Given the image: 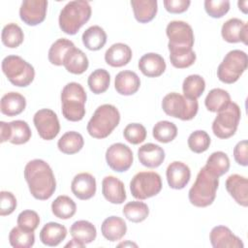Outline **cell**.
<instances>
[{
  "mask_svg": "<svg viewBox=\"0 0 248 248\" xmlns=\"http://www.w3.org/2000/svg\"><path fill=\"white\" fill-rule=\"evenodd\" d=\"M102 194L108 202L114 204L123 203L127 198L124 183L112 175H108L103 179Z\"/></svg>",
  "mask_w": 248,
  "mask_h": 248,
  "instance_id": "obj_21",
  "label": "cell"
},
{
  "mask_svg": "<svg viewBox=\"0 0 248 248\" xmlns=\"http://www.w3.org/2000/svg\"><path fill=\"white\" fill-rule=\"evenodd\" d=\"M166 67L164 58L158 53H146L139 60V69L145 77L148 78L160 77L165 72Z\"/></svg>",
  "mask_w": 248,
  "mask_h": 248,
  "instance_id": "obj_23",
  "label": "cell"
},
{
  "mask_svg": "<svg viewBox=\"0 0 248 248\" xmlns=\"http://www.w3.org/2000/svg\"><path fill=\"white\" fill-rule=\"evenodd\" d=\"M169 49H192L195 42L194 32L187 22L172 20L166 28Z\"/></svg>",
  "mask_w": 248,
  "mask_h": 248,
  "instance_id": "obj_11",
  "label": "cell"
},
{
  "mask_svg": "<svg viewBox=\"0 0 248 248\" xmlns=\"http://www.w3.org/2000/svg\"><path fill=\"white\" fill-rule=\"evenodd\" d=\"M96 179L88 172H80L75 175L71 183L73 194L79 200L91 199L96 193Z\"/></svg>",
  "mask_w": 248,
  "mask_h": 248,
  "instance_id": "obj_19",
  "label": "cell"
},
{
  "mask_svg": "<svg viewBox=\"0 0 248 248\" xmlns=\"http://www.w3.org/2000/svg\"><path fill=\"white\" fill-rule=\"evenodd\" d=\"M241 111L238 105L231 102L225 108L217 112L212 123L213 134L219 139H229L232 137L238 127Z\"/></svg>",
  "mask_w": 248,
  "mask_h": 248,
  "instance_id": "obj_9",
  "label": "cell"
},
{
  "mask_svg": "<svg viewBox=\"0 0 248 248\" xmlns=\"http://www.w3.org/2000/svg\"><path fill=\"white\" fill-rule=\"evenodd\" d=\"M248 66L246 52L240 49L229 51L217 69V77L220 81L232 84L238 80Z\"/></svg>",
  "mask_w": 248,
  "mask_h": 248,
  "instance_id": "obj_7",
  "label": "cell"
},
{
  "mask_svg": "<svg viewBox=\"0 0 248 248\" xmlns=\"http://www.w3.org/2000/svg\"><path fill=\"white\" fill-rule=\"evenodd\" d=\"M63 66L69 73L80 75L88 69L89 61L86 54L81 49L75 46L65 56Z\"/></svg>",
  "mask_w": 248,
  "mask_h": 248,
  "instance_id": "obj_29",
  "label": "cell"
},
{
  "mask_svg": "<svg viewBox=\"0 0 248 248\" xmlns=\"http://www.w3.org/2000/svg\"><path fill=\"white\" fill-rule=\"evenodd\" d=\"M1 40L3 45L7 47L16 48L22 44L24 40V34L22 29L16 23L11 22L3 27Z\"/></svg>",
  "mask_w": 248,
  "mask_h": 248,
  "instance_id": "obj_40",
  "label": "cell"
},
{
  "mask_svg": "<svg viewBox=\"0 0 248 248\" xmlns=\"http://www.w3.org/2000/svg\"><path fill=\"white\" fill-rule=\"evenodd\" d=\"M152 135L156 140L163 143H168L172 141L177 136V127L174 123L162 120L157 122L152 130Z\"/></svg>",
  "mask_w": 248,
  "mask_h": 248,
  "instance_id": "obj_42",
  "label": "cell"
},
{
  "mask_svg": "<svg viewBox=\"0 0 248 248\" xmlns=\"http://www.w3.org/2000/svg\"><path fill=\"white\" fill-rule=\"evenodd\" d=\"M51 211L59 219H70L77 211V204L70 197L61 195L52 202Z\"/></svg>",
  "mask_w": 248,
  "mask_h": 248,
  "instance_id": "obj_35",
  "label": "cell"
},
{
  "mask_svg": "<svg viewBox=\"0 0 248 248\" xmlns=\"http://www.w3.org/2000/svg\"><path fill=\"white\" fill-rule=\"evenodd\" d=\"M120 121L119 110L110 104H104L96 108L87 124L88 134L95 139H105L117 127Z\"/></svg>",
  "mask_w": 248,
  "mask_h": 248,
  "instance_id": "obj_5",
  "label": "cell"
},
{
  "mask_svg": "<svg viewBox=\"0 0 248 248\" xmlns=\"http://www.w3.org/2000/svg\"><path fill=\"white\" fill-rule=\"evenodd\" d=\"M70 233L74 239L84 245L94 241L97 236L95 226L86 220L76 221L70 228Z\"/></svg>",
  "mask_w": 248,
  "mask_h": 248,
  "instance_id": "obj_31",
  "label": "cell"
},
{
  "mask_svg": "<svg viewBox=\"0 0 248 248\" xmlns=\"http://www.w3.org/2000/svg\"><path fill=\"white\" fill-rule=\"evenodd\" d=\"M211 139L203 130H197L190 134L188 138V146L195 153H202L206 151L210 145Z\"/></svg>",
  "mask_w": 248,
  "mask_h": 248,
  "instance_id": "obj_45",
  "label": "cell"
},
{
  "mask_svg": "<svg viewBox=\"0 0 248 248\" xmlns=\"http://www.w3.org/2000/svg\"><path fill=\"white\" fill-rule=\"evenodd\" d=\"M75 47V45L72 41L61 38L56 40L48 50V60L52 65L62 66L64 63V58L67 53Z\"/></svg>",
  "mask_w": 248,
  "mask_h": 248,
  "instance_id": "obj_36",
  "label": "cell"
},
{
  "mask_svg": "<svg viewBox=\"0 0 248 248\" xmlns=\"http://www.w3.org/2000/svg\"><path fill=\"white\" fill-rule=\"evenodd\" d=\"M247 1H238L237 5L239 7V10H241L244 14H247Z\"/></svg>",
  "mask_w": 248,
  "mask_h": 248,
  "instance_id": "obj_53",
  "label": "cell"
},
{
  "mask_svg": "<svg viewBox=\"0 0 248 248\" xmlns=\"http://www.w3.org/2000/svg\"><path fill=\"white\" fill-rule=\"evenodd\" d=\"M140 86V79L139 76L129 70L119 72L114 79V87L117 93L124 96L135 94Z\"/></svg>",
  "mask_w": 248,
  "mask_h": 248,
  "instance_id": "obj_25",
  "label": "cell"
},
{
  "mask_svg": "<svg viewBox=\"0 0 248 248\" xmlns=\"http://www.w3.org/2000/svg\"><path fill=\"white\" fill-rule=\"evenodd\" d=\"M106 161L112 170L123 172L128 170L133 165V152L128 145L116 142L107 149Z\"/></svg>",
  "mask_w": 248,
  "mask_h": 248,
  "instance_id": "obj_13",
  "label": "cell"
},
{
  "mask_svg": "<svg viewBox=\"0 0 248 248\" xmlns=\"http://www.w3.org/2000/svg\"><path fill=\"white\" fill-rule=\"evenodd\" d=\"M2 71L15 86L26 87L35 78L34 67L18 55H8L2 60Z\"/></svg>",
  "mask_w": 248,
  "mask_h": 248,
  "instance_id": "obj_6",
  "label": "cell"
},
{
  "mask_svg": "<svg viewBox=\"0 0 248 248\" xmlns=\"http://www.w3.org/2000/svg\"><path fill=\"white\" fill-rule=\"evenodd\" d=\"M165 9L170 14H181L188 10L191 1L189 0H165Z\"/></svg>",
  "mask_w": 248,
  "mask_h": 248,
  "instance_id": "obj_51",
  "label": "cell"
},
{
  "mask_svg": "<svg viewBox=\"0 0 248 248\" xmlns=\"http://www.w3.org/2000/svg\"><path fill=\"white\" fill-rule=\"evenodd\" d=\"M16 207V199L13 193L1 191L0 193V215L6 216L12 214Z\"/></svg>",
  "mask_w": 248,
  "mask_h": 248,
  "instance_id": "obj_49",
  "label": "cell"
},
{
  "mask_svg": "<svg viewBox=\"0 0 248 248\" xmlns=\"http://www.w3.org/2000/svg\"><path fill=\"white\" fill-rule=\"evenodd\" d=\"M81 39L87 49L99 50L107 43V34L101 26L93 25L83 32Z\"/></svg>",
  "mask_w": 248,
  "mask_h": 248,
  "instance_id": "obj_32",
  "label": "cell"
},
{
  "mask_svg": "<svg viewBox=\"0 0 248 248\" xmlns=\"http://www.w3.org/2000/svg\"><path fill=\"white\" fill-rule=\"evenodd\" d=\"M221 35L228 43H239L247 45L248 24L240 18L232 17L228 19L221 28Z\"/></svg>",
  "mask_w": 248,
  "mask_h": 248,
  "instance_id": "obj_16",
  "label": "cell"
},
{
  "mask_svg": "<svg viewBox=\"0 0 248 248\" xmlns=\"http://www.w3.org/2000/svg\"><path fill=\"white\" fill-rule=\"evenodd\" d=\"M210 243L214 248H243L242 240L225 226L214 227L209 234Z\"/></svg>",
  "mask_w": 248,
  "mask_h": 248,
  "instance_id": "obj_17",
  "label": "cell"
},
{
  "mask_svg": "<svg viewBox=\"0 0 248 248\" xmlns=\"http://www.w3.org/2000/svg\"><path fill=\"white\" fill-rule=\"evenodd\" d=\"M205 89V81L200 75L188 76L182 83V91L186 98L197 100Z\"/></svg>",
  "mask_w": 248,
  "mask_h": 248,
  "instance_id": "obj_38",
  "label": "cell"
},
{
  "mask_svg": "<svg viewBox=\"0 0 248 248\" xmlns=\"http://www.w3.org/2000/svg\"><path fill=\"white\" fill-rule=\"evenodd\" d=\"M170 60L173 67L184 69L192 66L196 61V53L193 49H169Z\"/></svg>",
  "mask_w": 248,
  "mask_h": 248,
  "instance_id": "obj_44",
  "label": "cell"
},
{
  "mask_svg": "<svg viewBox=\"0 0 248 248\" xmlns=\"http://www.w3.org/2000/svg\"><path fill=\"white\" fill-rule=\"evenodd\" d=\"M131 47L123 43H116L110 46L105 53V61L111 67H123L132 59Z\"/></svg>",
  "mask_w": 248,
  "mask_h": 248,
  "instance_id": "obj_24",
  "label": "cell"
},
{
  "mask_svg": "<svg viewBox=\"0 0 248 248\" xmlns=\"http://www.w3.org/2000/svg\"><path fill=\"white\" fill-rule=\"evenodd\" d=\"M9 242L15 248H30L35 242L34 232L22 229L19 226L15 227L9 233Z\"/></svg>",
  "mask_w": 248,
  "mask_h": 248,
  "instance_id": "obj_39",
  "label": "cell"
},
{
  "mask_svg": "<svg viewBox=\"0 0 248 248\" xmlns=\"http://www.w3.org/2000/svg\"><path fill=\"white\" fill-rule=\"evenodd\" d=\"M85 245L82 244L81 242L76 240V239H72V241H70L68 244L65 245V247H84Z\"/></svg>",
  "mask_w": 248,
  "mask_h": 248,
  "instance_id": "obj_52",
  "label": "cell"
},
{
  "mask_svg": "<svg viewBox=\"0 0 248 248\" xmlns=\"http://www.w3.org/2000/svg\"><path fill=\"white\" fill-rule=\"evenodd\" d=\"M219 186V177L202 167L190 188L188 197L190 202L197 207H206L215 200Z\"/></svg>",
  "mask_w": 248,
  "mask_h": 248,
  "instance_id": "obj_3",
  "label": "cell"
},
{
  "mask_svg": "<svg viewBox=\"0 0 248 248\" xmlns=\"http://www.w3.org/2000/svg\"><path fill=\"white\" fill-rule=\"evenodd\" d=\"M233 157L238 165L243 167L248 165V143L246 140L236 143L233 148Z\"/></svg>",
  "mask_w": 248,
  "mask_h": 248,
  "instance_id": "obj_50",
  "label": "cell"
},
{
  "mask_svg": "<svg viewBox=\"0 0 248 248\" xmlns=\"http://www.w3.org/2000/svg\"><path fill=\"white\" fill-rule=\"evenodd\" d=\"M17 225L28 231H35L40 224L39 214L34 210H23L17 216Z\"/></svg>",
  "mask_w": 248,
  "mask_h": 248,
  "instance_id": "obj_48",
  "label": "cell"
},
{
  "mask_svg": "<svg viewBox=\"0 0 248 248\" xmlns=\"http://www.w3.org/2000/svg\"><path fill=\"white\" fill-rule=\"evenodd\" d=\"M204 168L214 175L220 177L229 170L230 159L228 155L223 151L213 152L207 158Z\"/></svg>",
  "mask_w": 248,
  "mask_h": 248,
  "instance_id": "obj_37",
  "label": "cell"
},
{
  "mask_svg": "<svg viewBox=\"0 0 248 248\" xmlns=\"http://www.w3.org/2000/svg\"><path fill=\"white\" fill-rule=\"evenodd\" d=\"M87 95L84 88L78 82H69L61 92L62 114L72 122L80 121L85 115Z\"/></svg>",
  "mask_w": 248,
  "mask_h": 248,
  "instance_id": "obj_4",
  "label": "cell"
},
{
  "mask_svg": "<svg viewBox=\"0 0 248 248\" xmlns=\"http://www.w3.org/2000/svg\"><path fill=\"white\" fill-rule=\"evenodd\" d=\"M228 193L240 205H248V180L240 174H231L225 183Z\"/></svg>",
  "mask_w": 248,
  "mask_h": 248,
  "instance_id": "obj_20",
  "label": "cell"
},
{
  "mask_svg": "<svg viewBox=\"0 0 248 248\" xmlns=\"http://www.w3.org/2000/svg\"><path fill=\"white\" fill-rule=\"evenodd\" d=\"M31 130L27 122L14 120L11 122H0V141H10L13 144H23L31 139Z\"/></svg>",
  "mask_w": 248,
  "mask_h": 248,
  "instance_id": "obj_14",
  "label": "cell"
},
{
  "mask_svg": "<svg viewBox=\"0 0 248 248\" xmlns=\"http://www.w3.org/2000/svg\"><path fill=\"white\" fill-rule=\"evenodd\" d=\"M24 178L31 195L40 201L48 200L56 189V180L50 166L41 159L28 162L24 168Z\"/></svg>",
  "mask_w": 248,
  "mask_h": 248,
  "instance_id": "obj_1",
  "label": "cell"
},
{
  "mask_svg": "<svg viewBox=\"0 0 248 248\" xmlns=\"http://www.w3.org/2000/svg\"><path fill=\"white\" fill-rule=\"evenodd\" d=\"M91 13L89 2L85 0L70 1L60 12L59 27L64 33L75 35L90 19Z\"/></svg>",
  "mask_w": 248,
  "mask_h": 248,
  "instance_id": "obj_2",
  "label": "cell"
},
{
  "mask_svg": "<svg viewBox=\"0 0 248 248\" xmlns=\"http://www.w3.org/2000/svg\"><path fill=\"white\" fill-rule=\"evenodd\" d=\"M67 236V229L64 225L49 222L44 225L40 232V240L43 244L54 247L59 245Z\"/></svg>",
  "mask_w": 248,
  "mask_h": 248,
  "instance_id": "obj_26",
  "label": "cell"
},
{
  "mask_svg": "<svg viewBox=\"0 0 248 248\" xmlns=\"http://www.w3.org/2000/svg\"><path fill=\"white\" fill-rule=\"evenodd\" d=\"M84 140L83 137L75 131L66 132L57 142L58 149L64 154H75L78 153L83 147Z\"/></svg>",
  "mask_w": 248,
  "mask_h": 248,
  "instance_id": "obj_33",
  "label": "cell"
},
{
  "mask_svg": "<svg viewBox=\"0 0 248 248\" xmlns=\"http://www.w3.org/2000/svg\"><path fill=\"white\" fill-rule=\"evenodd\" d=\"M231 96L228 91L222 88L211 89L204 100L206 108L211 112H218L231 103Z\"/></svg>",
  "mask_w": 248,
  "mask_h": 248,
  "instance_id": "obj_34",
  "label": "cell"
},
{
  "mask_svg": "<svg viewBox=\"0 0 248 248\" xmlns=\"http://www.w3.org/2000/svg\"><path fill=\"white\" fill-rule=\"evenodd\" d=\"M230 5V1L228 0H205L204 10L209 16L220 18L229 12Z\"/></svg>",
  "mask_w": 248,
  "mask_h": 248,
  "instance_id": "obj_47",
  "label": "cell"
},
{
  "mask_svg": "<svg viewBox=\"0 0 248 248\" xmlns=\"http://www.w3.org/2000/svg\"><path fill=\"white\" fill-rule=\"evenodd\" d=\"M166 176L168 184L171 189L180 190L189 183L191 170L186 164L179 161H174L168 166Z\"/></svg>",
  "mask_w": 248,
  "mask_h": 248,
  "instance_id": "obj_18",
  "label": "cell"
},
{
  "mask_svg": "<svg viewBox=\"0 0 248 248\" xmlns=\"http://www.w3.org/2000/svg\"><path fill=\"white\" fill-rule=\"evenodd\" d=\"M33 122L39 136L43 140H51L59 134L60 123L57 114L52 109H39L34 114Z\"/></svg>",
  "mask_w": 248,
  "mask_h": 248,
  "instance_id": "obj_12",
  "label": "cell"
},
{
  "mask_svg": "<svg viewBox=\"0 0 248 248\" xmlns=\"http://www.w3.org/2000/svg\"><path fill=\"white\" fill-rule=\"evenodd\" d=\"M123 214L129 221L140 223L147 218L149 209L146 203L140 201H133L124 205Z\"/></svg>",
  "mask_w": 248,
  "mask_h": 248,
  "instance_id": "obj_43",
  "label": "cell"
},
{
  "mask_svg": "<svg viewBox=\"0 0 248 248\" xmlns=\"http://www.w3.org/2000/svg\"><path fill=\"white\" fill-rule=\"evenodd\" d=\"M110 83V76L105 69H97L93 71L87 79L89 89L94 94H102L106 92Z\"/></svg>",
  "mask_w": 248,
  "mask_h": 248,
  "instance_id": "obj_41",
  "label": "cell"
},
{
  "mask_svg": "<svg viewBox=\"0 0 248 248\" xmlns=\"http://www.w3.org/2000/svg\"><path fill=\"white\" fill-rule=\"evenodd\" d=\"M101 232L106 239L111 242L117 241L126 234L127 225L121 217L109 216L103 221Z\"/></svg>",
  "mask_w": 248,
  "mask_h": 248,
  "instance_id": "obj_27",
  "label": "cell"
},
{
  "mask_svg": "<svg viewBox=\"0 0 248 248\" xmlns=\"http://www.w3.org/2000/svg\"><path fill=\"white\" fill-rule=\"evenodd\" d=\"M26 107V100L23 95L17 92H8L0 102V110L7 116H16L20 114Z\"/></svg>",
  "mask_w": 248,
  "mask_h": 248,
  "instance_id": "obj_28",
  "label": "cell"
},
{
  "mask_svg": "<svg viewBox=\"0 0 248 248\" xmlns=\"http://www.w3.org/2000/svg\"><path fill=\"white\" fill-rule=\"evenodd\" d=\"M164 149L155 143H145L141 145L138 150V157L140 163L147 168L155 169L162 165L165 160Z\"/></svg>",
  "mask_w": 248,
  "mask_h": 248,
  "instance_id": "obj_22",
  "label": "cell"
},
{
  "mask_svg": "<svg viewBox=\"0 0 248 248\" xmlns=\"http://www.w3.org/2000/svg\"><path fill=\"white\" fill-rule=\"evenodd\" d=\"M135 18L140 23H147L151 21L158 10V3L156 0H131Z\"/></svg>",
  "mask_w": 248,
  "mask_h": 248,
  "instance_id": "obj_30",
  "label": "cell"
},
{
  "mask_svg": "<svg viewBox=\"0 0 248 248\" xmlns=\"http://www.w3.org/2000/svg\"><path fill=\"white\" fill-rule=\"evenodd\" d=\"M46 8V0H24L19 8L20 19L27 25H38L45 20Z\"/></svg>",
  "mask_w": 248,
  "mask_h": 248,
  "instance_id": "obj_15",
  "label": "cell"
},
{
  "mask_svg": "<svg viewBox=\"0 0 248 248\" xmlns=\"http://www.w3.org/2000/svg\"><path fill=\"white\" fill-rule=\"evenodd\" d=\"M130 190L132 196L138 200L154 197L162 190L161 176L155 171H140L133 176Z\"/></svg>",
  "mask_w": 248,
  "mask_h": 248,
  "instance_id": "obj_10",
  "label": "cell"
},
{
  "mask_svg": "<svg viewBox=\"0 0 248 248\" xmlns=\"http://www.w3.org/2000/svg\"><path fill=\"white\" fill-rule=\"evenodd\" d=\"M162 108L166 114L187 121L193 119L199 110L197 100L188 99L176 92L167 94L162 101Z\"/></svg>",
  "mask_w": 248,
  "mask_h": 248,
  "instance_id": "obj_8",
  "label": "cell"
},
{
  "mask_svg": "<svg viewBox=\"0 0 248 248\" xmlns=\"http://www.w3.org/2000/svg\"><path fill=\"white\" fill-rule=\"evenodd\" d=\"M123 136L128 142L139 144L146 139V129L142 124L130 123L124 128Z\"/></svg>",
  "mask_w": 248,
  "mask_h": 248,
  "instance_id": "obj_46",
  "label": "cell"
}]
</instances>
